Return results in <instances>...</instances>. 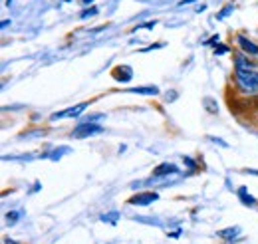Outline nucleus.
<instances>
[{
    "label": "nucleus",
    "instance_id": "nucleus-10",
    "mask_svg": "<svg viewBox=\"0 0 258 244\" xmlns=\"http://www.w3.org/2000/svg\"><path fill=\"white\" fill-rule=\"evenodd\" d=\"M129 93H139V95H157L159 88L157 86H143V88H129Z\"/></svg>",
    "mask_w": 258,
    "mask_h": 244
},
{
    "label": "nucleus",
    "instance_id": "nucleus-5",
    "mask_svg": "<svg viewBox=\"0 0 258 244\" xmlns=\"http://www.w3.org/2000/svg\"><path fill=\"white\" fill-rule=\"evenodd\" d=\"M254 68H256V66L248 60V56H246L244 52H240V54L234 56V72H250V70H254Z\"/></svg>",
    "mask_w": 258,
    "mask_h": 244
},
{
    "label": "nucleus",
    "instance_id": "nucleus-2",
    "mask_svg": "<svg viewBox=\"0 0 258 244\" xmlns=\"http://www.w3.org/2000/svg\"><path fill=\"white\" fill-rule=\"evenodd\" d=\"M92 101H84V103H78V105H74V107H68V109H62V111H56V113H52V121H58V119H74V117H80L86 109H88V105H90Z\"/></svg>",
    "mask_w": 258,
    "mask_h": 244
},
{
    "label": "nucleus",
    "instance_id": "nucleus-8",
    "mask_svg": "<svg viewBox=\"0 0 258 244\" xmlns=\"http://www.w3.org/2000/svg\"><path fill=\"white\" fill-rule=\"evenodd\" d=\"M238 234H240V228L238 226H230V228H225V230H219V236L223 240H226V242H232Z\"/></svg>",
    "mask_w": 258,
    "mask_h": 244
},
{
    "label": "nucleus",
    "instance_id": "nucleus-24",
    "mask_svg": "<svg viewBox=\"0 0 258 244\" xmlns=\"http://www.w3.org/2000/svg\"><path fill=\"white\" fill-rule=\"evenodd\" d=\"M4 242H6V244H16V242H14V240H10V238H6Z\"/></svg>",
    "mask_w": 258,
    "mask_h": 244
},
{
    "label": "nucleus",
    "instance_id": "nucleus-23",
    "mask_svg": "<svg viewBox=\"0 0 258 244\" xmlns=\"http://www.w3.org/2000/svg\"><path fill=\"white\" fill-rule=\"evenodd\" d=\"M94 0H82V4H92Z\"/></svg>",
    "mask_w": 258,
    "mask_h": 244
},
{
    "label": "nucleus",
    "instance_id": "nucleus-19",
    "mask_svg": "<svg viewBox=\"0 0 258 244\" xmlns=\"http://www.w3.org/2000/svg\"><path fill=\"white\" fill-rule=\"evenodd\" d=\"M205 44H207V46H211V44H219V34H217V36H213L211 40H207Z\"/></svg>",
    "mask_w": 258,
    "mask_h": 244
},
{
    "label": "nucleus",
    "instance_id": "nucleus-14",
    "mask_svg": "<svg viewBox=\"0 0 258 244\" xmlns=\"http://www.w3.org/2000/svg\"><path fill=\"white\" fill-rule=\"evenodd\" d=\"M117 216H119V213L101 214V220H105V222H111V224H115V220H117Z\"/></svg>",
    "mask_w": 258,
    "mask_h": 244
},
{
    "label": "nucleus",
    "instance_id": "nucleus-3",
    "mask_svg": "<svg viewBox=\"0 0 258 244\" xmlns=\"http://www.w3.org/2000/svg\"><path fill=\"white\" fill-rule=\"evenodd\" d=\"M97 133H103V127L101 125H96V123L88 121V123H82L74 129V137L76 139H84V137H90V135H97Z\"/></svg>",
    "mask_w": 258,
    "mask_h": 244
},
{
    "label": "nucleus",
    "instance_id": "nucleus-11",
    "mask_svg": "<svg viewBox=\"0 0 258 244\" xmlns=\"http://www.w3.org/2000/svg\"><path fill=\"white\" fill-rule=\"evenodd\" d=\"M238 199L244 203V205H248V207H252V205H256V199L246 191V187H240L238 189Z\"/></svg>",
    "mask_w": 258,
    "mask_h": 244
},
{
    "label": "nucleus",
    "instance_id": "nucleus-17",
    "mask_svg": "<svg viewBox=\"0 0 258 244\" xmlns=\"http://www.w3.org/2000/svg\"><path fill=\"white\" fill-rule=\"evenodd\" d=\"M18 218H20V213H18V211H12V213H8V216H6V220H8L10 224H14Z\"/></svg>",
    "mask_w": 258,
    "mask_h": 244
},
{
    "label": "nucleus",
    "instance_id": "nucleus-1",
    "mask_svg": "<svg viewBox=\"0 0 258 244\" xmlns=\"http://www.w3.org/2000/svg\"><path fill=\"white\" fill-rule=\"evenodd\" d=\"M234 86L240 93L246 95H254L258 93V72L250 70V72H234Z\"/></svg>",
    "mask_w": 258,
    "mask_h": 244
},
{
    "label": "nucleus",
    "instance_id": "nucleus-21",
    "mask_svg": "<svg viewBox=\"0 0 258 244\" xmlns=\"http://www.w3.org/2000/svg\"><path fill=\"white\" fill-rule=\"evenodd\" d=\"M191 2H197V0H181L179 6H185V4H191Z\"/></svg>",
    "mask_w": 258,
    "mask_h": 244
},
{
    "label": "nucleus",
    "instance_id": "nucleus-16",
    "mask_svg": "<svg viewBox=\"0 0 258 244\" xmlns=\"http://www.w3.org/2000/svg\"><path fill=\"white\" fill-rule=\"evenodd\" d=\"M96 14H97V8H90V10H84V12L80 14V18L86 20V18H90V16H96Z\"/></svg>",
    "mask_w": 258,
    "mask_h": 244
},
{
    "label": "nucleus",
    "instance_id": "nucleus-4",
    "mask_svg": "<svg viewBox=\"0 0 258 244\" xmlns=\"http://www.w3.org/2000/svg\"><path fill=\"white\" fill-rule=\"evenodd\" d=\"M159 201V195L153 193V191H145V193H137L135 197L129 199V205H135V207H145V205H151Z\"/></svg>",
    "mask_w": 258,
    "mask_h": 244
},
{
    "label": "nucleus",
    "instance_id": "nucleus-9",
    "mask_svg": "<svg viewBox=\"0 0 258 244\" xmlns=\"http://www.w3.org/2000/svg\"><path fill=\"white\" fill-rule=\"evenodd\" d=\"M171 173H177V167L171 165V163H163L153 171V177H165V175H171Z\"/></svg>",
    "mask_w": 258,
    "mask_h": 244
},
{
    "label": "nucleus",
    "instance_id": "nucleus-13",
    "mask_svg": "<svg viewBox=\"0 0 258 244\" xmlns=\"http://www.w3.org/2000/svg\"><path fill=\"white\" fill-rule=\"evenodd\" d=\"M232 10H234V6H232V4H226L225 8H223V10L217 14V18H219V20H223V18H226V16H228Z\"/></svg>",
    "mask_w": 258,
    "mask_h": 244
},
{
    "label": "nucleus",
    "instance_id": "nucleus-20",
    "mask_svg": "<svg viewBox=\"0 0 258 244\" xmlns=\"http://www.w3.org/2000/svg\"><path fill=\"white\" fill-rule=\"evenodd\" d=\"M185 163H187L189 167H193V169H195V167H197V165H195V161H193V159H191V157H185Z\"/></svg>",
    "mask_w": 258,
    "mask_h": 244
},
{
    "label": "nucleus",
    "instance_id": "nucleus-7",
    "mask_svg": "<svg viewBox=\"0 0 258 244\" xmlns=\"http://www.w3.org/2000/svg\"><path fill=\"white\" fill-rule=\"evenodd\" d=\"M113 78H115L117 82H121V84H127L129 80L133 78V70H131L129 66H119V68H115Z\"/></svg>",
    "mask_w": 258,
    "mask_h": 244
},
{
    "label": "nucleus",
    "instance_id": "nucleus-18",
    "mask_svg": "<svg viewBox=\"0 0 258 244\" xmlns=\"http://www.w3.org/2000/svg\"><path fill=\"white\" fill-rule=\"evenodd\" d=\"M155 24H157V22H155V20H153V22H145V24H139V26H135V28H133V32H137V30H143V28H153V26H155Z\"/></svg>",
    "mask_w": 258,
    "mask_h": 244
},
{
    "label": "nucleus",
    "instance_id": "nucleus-22",
    "mask_svg": "<svg viewBox=\"0 0 258 244\" xmlns=\"http://www.w3.org/2000/svg\"><path fill=\"white\" fill-rule=\"evenodd\" d=\"M175 97H177V93H175V92L167 93V101H169V99H175Z\"/></svg>",
    "mask_w": 258,
    "mask_h": 244
},
{
    "label": "nucleus",
    "instance_id": "nucleus-12",
    "mask_svg": "<svg viewBox=\"0 0 258 244\" xmlns=\"http://www.w3.org/2000/svg\"><path fill=\"white\" fill-rule=\"evenodd\" d=\"M203 103H205V107H207V111H209V113H217V111H219V107L215 105V99L205 97V101H203Z\"/></svg>",
    "mask_w": 258,
    "mask_h": 244
},
{
    "label": "nucleus",
    "instance_id": "nucleus-15",
    "mask_svg": "<svg viewBox=\"0 0 258 244\" xmlns=\"http://www.w3.org/2000/svg\"><path fill=\"white\" fill-rule=\"evenodd\" d=\"M215 54H217V56L228 54V46H225V44H217V46H215Z\"/></svg>",
    "mask_w": 258,
    "mask_h": 244
},
{
    "label": "nucleus",
    "instance_id": "nucleus-6",
    "mask_svg": "<svg viewBox=\"0 0 258 244\" xmlns=\"http://www.w3.org/2000/svg\"><path fill=\"white\" fill-rule=\"evenodd\" d=\"M236 42H238L240 50H242L246 56H258V44H254L252 40H248V38H244V36L240 34V36H236Z\"/></svg>",
    "mask_w": 258,
    "mask_h": 244
}]
</instances>
